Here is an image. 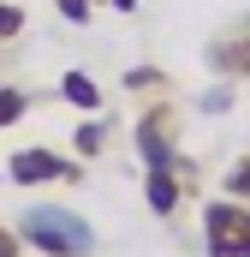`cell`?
<instances>
[{"mask_svg": "<svg viewBox=\"0 0 250 257\" xmlns=\"http://www.w3.org/2000/svg\"><path fill=\"white\" fill-rule=\"evenodd\" d=\"M202 66L220 84H250V12L226 18L208 42H202Z\"/></svg>", "mask_w": 250, "mask_h": 257, "instance_id": "277c9868", "label": "cell"}, {"mask_svg": "<svg viewBox=\"0 0 250 257\" xmlns=\"http://www.w3.org/2000/svg\"><path fill=\"white\" fill-rule=\"evenodd\" d=\"M30 114V90H18V84H0V132L6 126H18Z\"/></svg>", "mask_w": 250, "mask_h": 257, "instance_id": "30bf717a", "label": "cell"}, {"mask_svg": "<svg viewBox=\"0 0 250 257\" xmlns=\"http://www.w3.org/2000/svg\"><path fill=\"white\" fill-rule=\"evenodd\" d=\"M6 180L12 186H78L84 180V162H72L60 150H48V144H24V150H12L6 156Z\"/></svg>", "mask_w": 250, "mask_h": 257, "instance_id": "5b68a950", "label": "cell"}, {"mask_svg": "<svg viewBox=\"0 0 250 257\" xmlns=\"http://www.w3.org/2000/svg\"><path fill=\"white\" fill-rule=\"evenodd\" d=\"M12 227H18V239L30 251H42V257H90L96 251V227L78 209H66V203H30Z\"/></svg>", "mask_w": 250, "mask_h": 257, "instance_id": "6da1fadb", "label": "cell"}, {"mask_svg": "<svg viewBox=\"0 0 250 257\" xmlns=\"http://www.w3.org/2000/svg\"><path fill=\"white\" fill-rule=\"evenodd\" d=\"M60 96L72 102V108H84V114H102V102H108V96H102V84H96L90 72H78V66L60 72Z\"/></svg>", "mask_w": 250, "mask_h": 257, "instance_id": "52a82bcc", "label": "cell"}, {"mask_svg": "<svg viewBox=\"0 0 250 257\" xmlns=\"http://www.w3.org/2000/svg\"><path fill=\"white\" fill-rule=\"evenodd\" d=\"M108 138H114V126H108L102 114H90L84 126L72 132V150H78V162H102V156H108Z\"/></svg>", "mask_w": 250, "mask_h": 257, "instance_id": "ba28073f", "label": "cell"}, {"mask_svg": "<svg viewBox=\"0 0 250 257\" xmlns=\"http://www.w3.org/2000/svg\"><path fill=\"white\" fill-rule=\"evenodd\" d=\"M0 257H24V239H18V227H0Z\"/></svg>", "mask_w": 250, "mask_h": 257, "instance_id": "9a60e30c", "label": "cell"}, {"mask_svg": "<svg viewBox=\"0 0 250 257\" xmlns=\"http://www.w3.org/2000/svg\"><path fill=\"white\" fill-rule=\"evenodd\" d=\"M24 24H30V12H24L18 0H0V48H6V42H18V36H24Z\"/></svg>", "mask_w": 250, "mask_h": 257, "instance_id": "7c38bea8", "label": "cell"}, {"mask_svg": "<svg viewBox=\"0 0 250 257\" xmlns=\"http://www.w3.org/2000/svg\"><path fill=\"white\" fill-rule=\"evenodd\" d=\"M179 132H185V114H179V102H173V96L143 102V114H137V126H131L143 168H185V174H196V162L179 150Z\"/></svg>", "mask_w": 250, "mask_h": 257, "instance_id": "7a4b0ae2", "label": "cell"}, {"mask_svg": "<svg viewBox=\"0 0 250 257\" xmlns=\"http://www.w3.org/2000/svg\"><path fill=\"white\" fill-rule=\"evenodd\" d=\"M190 186H196V174H185V168H143V197H149V209L161 221L179 215V203L190 197Z\"/></svg>", "mask_w": 250, "mask_h": 257, "instance_id": "8992f818", "label": "cell"}, {"mask_svg": "<svg viewBox=\"0 0 250 257\" xmlns=\"http://www.w3.org/2000/svg\"><path fill=\"white\" fill-rule=\"evenodd\" d=\"M202 251L250 257V203H238V197H208L202 203Z\"/></svg>", "mask_w": 250, "mask_h": 257, "instance_id": "3957f363", "label": "cell"}, {"mask_svg": "<svg viewBox=\"0 0 250 257\" xmlns=\"http://www.w3.org/2000/svg\"><path fill=\"white\" fill-rule=\"evenodd\" d=\"M220 197H238V203H250V156H238V162L220 174Z\"/></svg>", "mask_w": 250, "mask_h": 257, "instance_id": "8fae6325", "label": "cell"}, {"mask_svg": "<svg viewBox=\"0 0 250 257\" xmlns=\"http://www.w3.org/2000/svg\"><path fill=\"white\" fill-rule=\"evenodd\" d=\"M125 90H131V96H167L173 78H167L161 66H131V72H125Z\"/></svg>", "mask_w": 250, "mask_h": 257, "instance_id": "9c48e42d", "label": "cell"}, {"mask_svg": "<svg viewBox=\"0 0 250 257\" xmlns=\"http://www.w3.org/2000/svg\"><path fill=\"white\" fill-rule=\"evenodd\" d=\"M232 102H238V84H214V90H208V96H202L196 108H202V114H226Z\"/></svg>", "mask_w": 250, "mask_h": 257, "instance_id": "4fadbf2b", "label": "cell"}, {"mask_svg": "<svg viewBox=\"0 0 250 257\" xmlns=\"http://www.w3.org/2000/svg\"><path fill=\"white\" fill-rule=\"evenodd\" d=\"M54 6H60L66 24H90V18H96V6H90V0H54Z\"/></svg>", "mask_w": 250, "mask_h": 257, "instance_id": "5bb4252c", "label": "cell"}, {"mask_svg": "<svg viewBox=\"0 0 250 257\" xmlns=\"http://www.w3.org/2000/svg\"><path fill=\"white\" fill-rule=\"evenodd\" d=\"M108 6H114V12H137V0H108Z\"/></svg>", "mask_w": 250, "mask_h": 257, "instance_id": "2e32d148", "label": "cell"}]
</instances>
